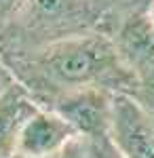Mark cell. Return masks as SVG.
<instances>
[{"instance_id": "1", "label": "cell", "mask_w": 154, "mask_h": 158, "mask_svg": "<svg viewBox=\"0 0 154 158\" xmlns=\"http://www.w3.org/2000/svg\"><path fill=\"white\" fill-rule=\"evenodd\" d=\"M17 82L47 108L66 93L104 89L135 97V80L120 57L114 38L104 32L66 38L42 49L17 53L13 61Z\"/></svg>"}, {"instance_id": "2", "label": "cell", "mask_w": 154, "mask_h": 158, "mask_svg": "<svg viewBox=\"0 0 154 158\" xmlns=\"http://www.w3.org/2000/svg\"><path fill=\"white\" fill-rule=\"evenodd\" d=\"M110 17L112 11L101 0H24L13 15V25L17 44L34 51L66 38L106 34Z\"/></svg>"}, {"instance_id": "3", "label": "cell", "mask_w": 154, "mask_h": 158, "mask_svg": "<svg viewBox=\"0 0 154 158\" xmlns=\"http://www.w3.org/2000/svg\"><path fill=\"white\" fill-rule=\"evenodd\" d=\"M120 57L135 80V101L154 114V17L152 13L125 19L114 38Z\"/></svg>"}, {"instance_id": "4", "label": "cell", "mask_w": 154, "mask_h": 158, "mask_svg": "<svg viewBox=\"0 0 154 158\" xmlns=\"http://www.w3.org/2000/svg\"><path fill=\"white\" fill-rule=\"evenodd\" d=\"M114 93L104 89H83L66 93L47 108L57 112L83 139L110 135L114 116Z\"/></svg>"}, {"instance_id": "5", "label": "cell", "mask_w": 154, "mask_h": 158, "mask_svg": "<svg viewBox=\"0 0 154 158\" xmlns=\"http://www.w3.org/2000/svg\"><path fill=\"white\" fill-rule=\"evenodd\" d=\"M110 137L127 158H154V114L129 95H116Z\"/></svg>"}, {"instance_id": "6", "label": "cell", "mask_w": 154, "mask_h": 158, "mask_svg": "<svg viewBox=\"0 0 154 158\" xmlns=\"http://www.w3.org/2000/svg\"><path fill=\"white\" fill-rule=\"evenodd\" d=\"M40 110L34 95L13 80L0 91V158H13L28 120Z\"/></svg>"}, {"instance_id": "7", "label": "cell", "mask_w": 154, "mask_h": 158, "mask_svg": "<svg viewBox=\"0 0 154 158\" xmlns=\"http://www.w3.org/2000/svg\"><path fill=\"white\" fill-rule=\"evenodd\" d=\"M78 135L68 122L61 118L57 112L49 108H42L28 120V124L21 131L17 154L19 156H45L53 154L74 141Z\"/></svg>"}, {"instance_id": "8", "label": "cell", "mask_w": 154, "mask_h": 158, "mask_svg": "<svg viewBox=\"0 0 154 158\" xmlns=\"http://www.w3.org/2000/svg\"><path fill=\"white\" fill-rule=\"evenodd\" d=\"M84 146H87V158H127L116 148V143L112 141L110 135L84 139Z\"/></svg>"}, {"instance_id": "9", "label": "cell", "mask_w": 154, "mask_h": 158, "mask_svg": "<svg viewBox=\"0 0 154 158\" xmlns=\"http://www.w3.org/2000/svg\"><path fill=\"white\" fill-rule=\"evenodd\" d=\"M13 158H87V146H84L83 137H76L74 141H70L68 146H63L53 154H45V156H19V154H15Z\"/></svg>"}, {"instance_id": "10", "label": "cell", "mask_w": 154, "mask_h": 158, "mask_svg": "<svg viewBox=\"0 0 154 158\" xmlns=\"http://www.w3.org/2000/svg\"><path fill=\"white\" fill-rule=\"evenodd\" d=\"M110 11L118 9H129V17L133 15H143V13H152L154 9V0H101Z\"/></svg>"}, {"instance_id": "11", "label": "cell", "mask_w": 154, "mask_h": 158, "mask_svg": "<svg viewBox=\"0 0 154 158\" xmlns=\"http://www.w3.org/2000/svg\"><path fill=\"white\" fill-rule=\"evenodd\" d=\"M0 70H2V68H0ZM9 82H13V80H11V78H9V76H6L4 72H0V91H2L4 86L9 85Z\"/></svg>"}]
</instances>
